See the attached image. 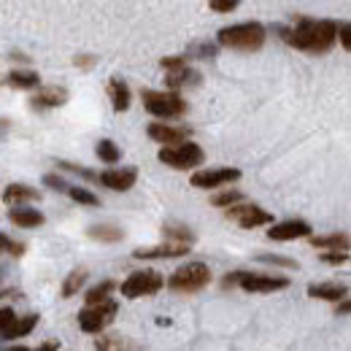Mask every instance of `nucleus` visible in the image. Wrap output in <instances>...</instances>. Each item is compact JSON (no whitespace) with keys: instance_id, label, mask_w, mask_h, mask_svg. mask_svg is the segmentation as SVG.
<instances>
[{"instance_id":"obj_1","label":"nucleus","mask_w":351,"mask_h":351,"mask_svg":"<svg viewBox=\"0 0 351 351\" xmlns=\"http://www.w3.org/2000/svg\"><path fill=\"white\" fill-rule=\"evenodd\" d=\"M276 30L289 46H295L306 54H313V57L327 54L338 41V22H332V19L300 16L295 27H276Z\"/></svg>"},{"instance_id":"obj_2","label":"nucleus","mask_w":351,"mask_h":351,"mask_svg":"<svg viewBox=\"0 0 351 351\" xmlns=\"http://www.w3.org/2000/svg\"><path fill=\"white\" fill-rule=\"evenodd\" d=\"M267 41V30L260 22H238L230 27H221L217 44L232 51H260Z\"/></svg>"},{"instance_id":"obj_3","label":"nucleus","mask_w":351,"mask_h":351,"mask_svg":"<svg viewBox=\"0 0 351 351\" xmlns=\"http://www.w3.org/2000/svg\"><path fill=\"white\" fill-rule=\"evenodd\" d=\"M143 108L157 119H178L186 114V100L176 89H143L141 92Z\"/></svg>"},{"instance_id":"obj_4","label":"nucleus","mask_w":351,"mask_h":351,"mask_svg":"<svg viewBox=\"0 0 351 351\" xmlns=\"http://www.w3.org/2000/svg\"><path fill=\"white\" fill-rule=\"evenodd\" d=\"M211 284V267L206 263H186L171 273L168 289L176 295H197Z\"/></svg>"},{"instance_id":"obj_5","label":"nucleus","mask_w":351,"mask_h":351,"mask_svg":"<svg viewBox=\"0 0 351 351\" xmlns=\"http://www.w3.org/2000/svg\"><path fill=\"white\" fill-rule=\"evenodd\" d=\"M157 157H160L162 165H168L173 171H192V168L206 162V152L197 143H192L189 138L178 141V143H171V146H162Z\"/></svg>"},{"instance_id":"obj_6","label":"nucleus","mask_w":351,"mask_h":351,"mask_svg":"<svg viewBox=\"0 0 351 351\" xmlns=\"http://www.w3.org/2000/svg\"><path fill=\"white\" fill-rule=\"evenodd\" d=\"M162 287H165L162 273H157V270L149 267V270H135V273H130V276L122 281L119 292H122L128 300H138V298H152V295H157Z\"/></svg>"},{"instance_id":"obj_7","label":"nucleus","mask_w":351,"mask_h":351,"mask_svg":"<svg viewBox=\"0 0 351 351\" xmlns=\"http://www.w3.org/2000/svg\"><path fill=\"white\" fill-rule=\"evenodd\" d=\"M117 311L119 306L108 298V300H103V303H92L87 306L84 311H79V327L89 332V335H100L111 322H114V316H117Z\"/></svg>"},{"instance_id":"obj_8","label":"nucleus","mask_w":351,"mask_h":351,"mask_svg":"<svg viewBox=\"0 0 351 351\" xmlns=\"http://www.w3.org/2000/svg\"><path fill=\"white\" fill-rule=\"evenodd\" d=\"M160 65H162V71L168 73V87L176 89V92L181 87H195V84L200 82V73L189 68V60H186L184 54L162 57Z\"/></svg>"},{"instance_id":"obj_9","label":"nucleus","mask_w":351,"mask_h":351,"mask_svg":"<svg viewBox=\"0 0 351 351\" xmlns=\"http://www.w3.org/2000/svg\"><path fill=\"white\" fill-rule=\"evenodd\" d=\"M224 217L235 221L241 230H257L263 224H273V214L270 211H265V208L254 206V203H243V200L235 203V206H227Z\"/></svg>"},{"instance_id":"obj_10","label":"nucleus","mask_w":351,"mask_h":351,"mask_svg":"<svg viewBox=\"0 0 351 351\" xmlns=\"http://www.w3.org/2000/svg\"><path fill=\"white\" fill-rule=\"evenodd\" d=\"M238 287L243 292H252V295H273V292H281L289 287V278L284 276H265V273H246L241 270L238 276Z\"/></svg>"},{"instance_id":"obj_11","label":"nucleus","mask_w":351,"mask_h":351,"mask_svg":"<svg viewBox=\"0 0 351 351\" xmlns=\"http://www.w3.org/2000/svg\"><path fill=\"white\" fill-rule=\"evenodd\" d=\"M241 178L238 168H217V171H197L192 173L189 184L195 189H219V186H230Z\"/></svg>"},{"instance_id":"obj_12","label":"nucleus","mask_w":351,"mask_h":351,"mask_svg":"<svg viewBox=\"0 0 351 351\" xmlns=\"http://www.w3.org/2000/svg\"><path fill=\"white\" fill-rule=\"evenodd\" d=\"M308 235H311V224L303 219L281 221V224H273V227L267 230V238H270V241H278V243L300 241V238H308Z\"/></svg>"},{"instance_id":"obj_13","label":"nucleus","mask_w":351,"mask_h":351,"mask_svg":"<svg viewBox=\"0 0 351 351\" xmlns=\"http://www.w3.org/2000/svg\"><path fill=\"white\" fill-rule=\"evenodd\" d=\"M138 181V171L135 168H111L106 173H97V184L114 189V192H130Z\"/></svg>"},{"instance_id":"obj_14","label":"nucleus","mask_w":351,"mask_h":351,"mask_svg":"<svg viewBox=\"0 0 351 351\" xmlns=\"http://www.w3.org/2000/svg\"><path fill=\"white\" fill-rule=\"evenodd\" d=\"M184 254H189V246L186 243H171V241H165L162 246L135 249L132 252L135 260H173V257H184Z\"/></svg>"},{"instance_id":"obj_15","label":"nucleus","mask_w":351,"mask_h":351,"mask_svg":"<svg viewBox=\"0 0 351 351\" xmlns=\"http://www.w3.org/2000/svg\"><path fill=\"white\" fill-rule=\"evenodd\" d=\"M149 138L162 143V146H171V143H178V141H186L192 130L189 128H173V125H165V122H152L149 125Z\"/></svg>"},{"instance_id":"obj_16","label":"nucleus","mask_w":351,"mask_h":351,"mask_svg":"<svg viewBox=\"0 0 351 351\" xmlns=\"http://www.w3.org/2000/svg\"><path fill=\"white\" fill-rule=\"evenodd\" d=\"M0 197L5 206H22V203H38L41 192L36 186H27V184H8Z\"/></svg>"},{"instance_id":"obj_17","label":"nucleus","mask_w":351,"mask_h":351,"mask_svg":"<svg viewBox=\"0 0 351 351\" xmlns=\"http://www.w3.org/2000/svg\"><path fill=\"white\" fill-rule=\"evenodd\" d=\"M65 100H68V89L65 87H46L33 95L30 106H33L36 111H46V108H60V106H65Z\"/></svg>"},{"instance_id":"obj_18","label":"nucleus","mask_w":351,"mask_h":351,"mask_svg":"<svg viewBox=\"0 0 351 351\" xmlns=\"http://www.w3.org/2000/svg\"><path fill=\"white\" fill-rule=\"evenodd\" d=\"M108 100H111V108L117 111V114H122V111H128L132 103V92L128 87V82L125 79H119V76H114L111 82H108Z\"/></svg>"},{"instance_id":"obj_19","label":"nucleus","mask_w":351,"mask_h":351,"mask_svg":"<svg viewBox=\"0 0 351 351\" xmlns=\"http://www.w3.org/2000/svg\"><path fill=\"white\" fill-rule=\"evenodd\" d=\"M316 252H343L349 249V232H330V235H308Z\"/></svg>"},{"instance_id":"obj_20","label":"nucleus","mask_w":351,"mask_h":351,"mask_svg":"<svg viewBox=\"0 0 351 351\" xmlns=\"http://www.w3.org/2000/svg\"><path fill=\"white\" fill-rule=\"evenodd\" d=\"M308 295L316 298V300L338 303L341 298L349 295V287H346V284H338V281H324V284H311V287H308Z\"/></svg>"},{"instance_id":"obj_21","label":"nucleus","mask_w":351,"mask_h":351,"mask_svg":"<svg viewBox=\"0 0 351 351\" xmlns=\"http://www.w3.org/2000/svg\"><path fill=\"white\" fill-rule=\"evenodd\" d=\"M36 324H38V313H25V316H14L11 319V324L0 332L5 341H14V338H25V335H30L33 330H36Z\"/></svg>"},{"instance_id":"obj_22","label":"nucleus","mask_w":351,"mask_h":351,"mask_svg":"<svg viewBox=\"0 0 351 351\" xmlns=\"http://www.w3.org/2000/svg\"><path fill=\"white\" fill-rule=\"evenodd\" d=\"M8 219L14 221L16 227H22V230H36V227L44 224L46 217L38 211V208H22V206H14V208L8 211Z\"/></svg>"},{"instance_id":"obj_23","label":"nucleus","mask_w":351,"mask_h":351,"mask_svg":"<svg viewBox=\"0 0 351 351\" xmlns=\"http://www.w3.org/2000/svg\"><path fill=\"white\" fill-rule=\"evenodd\" d=\"M87 235L92 241H103V243H119L125 238V232L119 227H111V224H95L87 230Z\"/></svg>"},{"instance_id":"obj_24","label":"nucleus","mask_w":351,"mask_h":351,"mask_svg":"<svg viewBox=\"0 0 351 351\" xmlns=\"http://www.w3.org/2000/svg\"><path fill=\"white\" fill-rule=\"evenodd\" d=\"M41 84V76L36 71H11L8 73V87L14 89H36Z\"/></svg>"},{"instance_id":"obj_25","label":"nucleus","mask_w":351,"mask_h":351,"mask_svg":"<svg viewBox=\"0 0 351 351\" xmlns=\"http://www.w3.org/2000/svg\"><path fill=\"white\" fill-rule=\"evenodd\" d=\"M89 273L84 267H76V270H71L68 273V278L62 281V298H73V295H79V289L87 284Z\"/></svg>"},{"instance_id":"obj_26","label":"nucleus","mask_w":351,"mask_h":351,"mask_svg":"<svg viewBox=\"0 0 351 351\" xmlns=\"http://www.w3.org/2000/svg\"><path fill=\"white\" fill-rule=\"evenodd\" d=\"M162 235H165L171 243H186V246L195 243V232H192L189 227H184V224H165V227H162Z\"/></svg>"},{"instance_id":"obj_27","label":"nucleus","mask_w":351,"mask_h":351,"mask_svg":"<svg viewBox=\"0 0 351 351\" xmlns=\"http://www.w3.org/2000/svg\"><path fill=\"white\" fill-rule=\"evenodd\" d=\"M95 154H97V157H100V162H106V165H117V162L122 160L119 146H117L114 141H108V138H103V141L95 146Z\"/></svg>"},{"instance_id":"obj_28","label":"nucleus","mask_w":351,"mask_h":351,"mask_svg":"<svg viewBox=\"0 0 351 351\" xmlns=\"http://www.w3.org/2000/svg\"><path fill=\"white\" fill-rule=\"evenodd\" d=\"M65 195H68L73 203H79V206H89V208L100 206V197H97V195H92V192H89V189H84V186H73V184H68Z\"/></svg>"},{"instance_id":"obj_29","label":"nucleus","mask_w":351,"mask_h":351,"mask_svg":"<svg viewBox=\"0 0 351 351\" xmlns=\"http://www.w3.org/2000/svg\"><path fill=\"white\" fill-rule=\"evenodd\" d=\"M117 289V284L114 281H100V284H95L92 289H89L87 295H84V300H87V306H92V303H103V300H108L111 298V292Z\"/></svg>"},{"instance_id":"obj_30","label":"nucleus","mask_w":351,"mask_h":351,"mask_svg":"<svg viewBox=\"0 0 351 351\" xmlns=\"http://www.w3.org/2000/svg\"><path fill=\"white\" fill-rule=\"evenodd\" d=\"M219 51V44H208V41H200V44H192L186 49V60H214Z\"/></svg>"},{"instance_id":"obj_31","label":"nucleus","mask_w":351,"mask_h":351,"mask_svg":"<svg viewBox=\"0 0 351 351\" xmlns=\"http://www.w3.org/2000/svg\"><path fill=\"white\" fill-rule=\"evenodd\" d=\"M241 200H243V192H238V189H230V186H227L224 192L214 195V200H211V203H214L217 208H227V206H235V203H241Z\"/></svg>"},{"instance_id":"obj_32","label":"nucleus","mask_w":351,"mask_h":351,"mask_svg":"<svg viewBox=\"0 0 351 351\" xmlns=\"http://www.w3.org/2000/svg\"><path fill=\"white\" fill-rule=\"evenodd\" d=\"M25 249H27V246H25L22 241H14V238H8V235L0 232V252H8L11 257H22Z\"/></svg>"},{"instance_id":"obj_33","label":"nucleus","mask_w":351,"mask_h":351,"mask_svg":"<svg viewBox=\"0 0 351 351\" xmlns=\"http://www.w3.org/2000/svg\"><path fill=\"white\" fill-rule=\"evenodd\" d=\"M265 265H276V267H287V270H298V263L289 260V257H281V254H260L257 257Z\"/></svg>"},{"instance_id":"obj_34","label":"nucleus","mask_w":351,"mask_h":351,"mask_svg":"<svg viewBox=\"0 0 351 351\" xmlns=\"http://www.w3.org/2000/svg\"><path fill=\"white\" fill-rule=\"evenodd\" d=\"M95 349H100V351L125 349V338H122V335H108V338H97V341H95Z\"/></svg>"},{"instance_id":"obj_35","label":"nucleus","mask_w":351,"mask_h":351,"mask_svg":"<svg viewBox=\"0 0 351 351\" xmlns=\"http://www.w3.org/2000/svg\"><path fill=\"white\" fill-rule=\"evenodd\" d=\"M57 168L71 171V173H79L82 178H89V181H97V173H92V171L82 168V165H76V162H68V160H57Z\"/></svg>"},{"instance_id":"obj_36","label":"nucleus","mask_w":351,"mask_h":351,"mask_svg":"<svg viewBox=\"0 0 351 351\" xmlns=\"http://www.w3.org/2000/svg\"><path fill=\"white\" fill-rule=\"evenodd\" d=\"M322 263L324 265H346L349 263V249H343V252H322Z\"/></svg>"},{"instance_id":"obj_37","label":"nucleus","mask_w":351,"mask_h":351,"mask_svg":"<svg viewBox=\"0 0 351 351\" xmlns=\"http://www.w3.org/2000/svg\"><path fill=\"white\" fill-rule=\"evenodd\" d=\"M208 5H211L214 14H230L241 5V0H208Z\"/></svg>"},{"instance_id":"obj_38","label":"nucleus","mask_w":351,"mask_h":351,"mask_svg":"<svg viewBox=\"0 0 351 351\" xmlns=\"http://www.w3.org/2000/svg\"><path fill=\"white\" fill-rule=\"evenodd\" d=\"M44 184L49 186V189H54V192H62V195H65V189H68V181L60 178V176H54V173L44 176Z\"/></svg>"},{"instance_id":"obj_39","label":"nucleus","mask_w":351,"mask_h":351,"mask_svg":"<svg viewBox=\"0 0 351 351\" xmlns=\"http://www.w3.org/2000/svg\"><path fill=\"white\" fill-rule=\"evenodd\" d=\"M338 41H341V46L349 51L351 49V27L349 22H338Z\"/></svg>"},{"instance_id":"obj_40","label":"nucleus","mask_w":351,"mask_h":351,"mask_svg":"<svg viewBox=\"0 0 351 351\" xmlns=\"http://www.w3.org/2000/svg\"><path fill=\"white\" fill-rule=\"evenodd\" d=\"M16 313H14V308H0V332L11 324V319H14Z\"/></svg>"},{"instance_id":"obj_41","label":"nucleus","mask_w":351,"mask_h":351,"mask_svg":"<svg viewBox=\"0 0 351 351\" xmlns=\"http://www.w3.org/2000/svg\"><path fill=\"white\" fill-rule=\"evenodd\" d=\"M73 65H76V68H84V71H89V68L95 65V57H92V54H82V57H76V60H73Z\"/></svg>"},{"instance_id":"obj_42","label":"nucleus","mask_w":351,"mask_h":351,"mask_svg":"<svg viewBox=\"0 0 351 351\" xmlns=\"http://www.w3.org/2000/svg\"><path fill=\"white\" fill-rule=\"evenodd\" d=\"M238 276H241V270L224 276V278H221V287H224V289H235V287H238Z\"/></svg>"},{"instance_id":"obj_43","label":"nucleus","mask_w":351,"mask_h":351,"mask_svg":"<svg viewBox=\"0 0 351 351\" xmlns=\"http://www.w3.org/2000/svg\"><path fill=\"white\" fill-rule=\"evenodd\" d=\"M338 303H341V306L335 308V316H346V313H349V300H346V298H341Z\"/></svg>"},{"instance_id":"obj_44","label":"nucleus","mask_w":351,"mask_h":351,"mask_svg":"<svg viewBox=\"0 0 351 351\" xmlns=\"http://www.w3.org/2000/svg\"><path fill=\"white\" fill-rule=\"evenodd\" d=\"M54 349H60V343H44L41 346V351H54Z\"/></svg>"}]
</instances>
